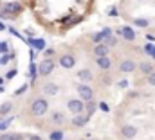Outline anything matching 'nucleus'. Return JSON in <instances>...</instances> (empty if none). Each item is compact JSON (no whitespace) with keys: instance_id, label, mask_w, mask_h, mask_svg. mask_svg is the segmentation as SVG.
<instances>
[{"instance_id":"f257e3e1","label":"nucleus","mask_w":155,"mask_h":140,"mask_svg":"<svg viewBox=\"0 0 155 140\" xmlns=\"http://www.w3.org/2000/svg\"><path fill=\"white\" fill-rule=\"evenodd\" d=\"M47 111H49V103H47V99H35L33 101V104H31V115L33 117H43V115H47Z\"/></svg>"},{"instance_id":"f03ea898","label":"nucleus","mask_w":155,"mask_h":140,"mask_svg":"<svg viewBox=\"0 0 155 140\" xmlns=\"http://www.w3.org/2000/svg\"><path fill=\"white\" fill-rule=\"evenodd\" d=\"M78 95H79L81 101L88 103V101L94 99V90H92L87 83H81V84H78Z\"/></svg>"},{"instance_id":"7ed1b4c3","label":"nucleus","mask_w":155,"mask_h":140,"mask_svg":"<svg viewBox=\"0 0 155 140\" xmlns=\"http://www.w3.org/2000/svg\"><path fill=\"white\" fill-rule=\"evenodd\" d=\"M56 67V63L51 59V58H47V59H43L41 63L38 65V74L41 77H45V75H49V74H52V70Z\"/></svg>"},{"instance_id":"20e7f679","label":"nucleus","mask_w":155,"mask_h":140,"mask_svg":"<svg viewBox=\"0 0 155 140\" xmlns=\"http://www.w3.org/2000/svg\"><path fill=\"white\" fill-rule=\"evenodd\" d=\"M67 110L71 111V113H83V110H85V103L81 101V99H71L69 103H67Z\"/></svg>"},{"instance_id":"39448f33","label":"nucleus","mask_w":155,"mask_h":140,"mask_svg":"<svg viewBox=\"0 0 155 140\" xmlns=\"http://www.w3.org/2000/svg\"><path fill=\"white\" fill-rule=\"evenodd\" d=\"M74 65H76V58H74L72 54H63V56L60 58V67H61V68L71 70Z\"/></svg>"},{"instance_id":"423d86ee","label":"nucleus","mask_w":155,"mask_h":140,"mask_svg":"<svg viewBox=\"0 0 155 140\" xmlns=\"http://www.w3.org/2000/svg\"><path fill=\"white\" fill-rule=\"evenodd\" d=\"M121 135H123V138H126V140L135 138V135H137V128L132 126V124H124V126L121 128Z\"/></svg>"},{"instance_id":"0eeeda50","label":"nucleus","mask_w":155,"mask_h":140,"mask_svg":"<svg viewBox=\"0 0 155 140\" xmlns=\"http://www.w3.org/2000/svg\"><path fill=\"white\" fill-rule=\"evenodd\" d=\"M117 33L121 34V38H124L126 41H134V40H135V31H134L132 27H128V25L121 27V29H119Z\"/></svg>"},{"instance_id":"6e6552de","label":"nucleus","mask_w":155,"mask_h":140,"mask_svg":"<svg viewBox=\"0 0 155 140\" xmlns=\"http://www.w3.org/2000/svg\"><path fill=\"white\" fill-rule=\"evenodd\" d=\"M20 11H22V4H18V2H7L4 5V13H7V14H16Z\"/></svg>"},{"instance_id":"1a4fd4ad","label":"nucleus","mask_w":155,"mask_h":140,"mask_svg":"<svg viewBox=\"0 0 155 140\" xmlns=\"http://www.w3.org/2000/svg\"><path fill=\"white\" fill-rule=\"evenodd\" d=\"M27 43L31 47H35L38 52H43L45 50V40L43 38H27Z\"/></svg>"},{"instance_id":"9d476101","label":"nucleus","mask_w":155,"mask_h":140,"mask_svg":"<svg viewBox=\"0 0 155 140\" xmlns=\"http://www.w3.org/2000/svg\"><path fill=\"white\" fill-rule=\"evenodd\" d=\"M135 63L132 61V59H124V61H121V65H119V70L123 72V74H132L134 70H135Z\"/></svg>"},{"instance_id":"9b49d317","label":"nucleus","mask_w":155,"mask_h":140,"mask_svg":"<svg viewBox=\"0 0 155 140\" xmlns=\"http://www.w3.org/2000/svg\"><path fill=\"white\" fill-rule=\"evenodd\" d=\"M88 119H90V115L78 113V115H74V119H72V126H76V128H83V126L88 122Z\"/></svg>"},{"instance_id":"f8f14e48","label":"nucleus","mask_w":155,"mask_h":140,"mask_svg":"<svg viewBox=\"0 0 155 140\" xmlns=\"http://www.w3.org/2000/svg\"><path fill=\"white\" fill-rule=\"evenodd\" d=\"M96 65H97L101 70H108L110 67H112V61H110L108 56H99V58H96Z\"/></svg>"},{"instance_id":"ddd939ff","label":"nucleus","mask_w":155,"mask_h":140,"mask_svg":"<svg viewBox=\"0 0 155 140\" xmlns=\"http://www.w3.org/2000/svg\"><path fill=\"white\" fill-rule=\"evenodd\" d=\"M60 92V86L56 83H45L43 84V94L45 95H56Z\"/></svg>"},{"instance_id":"4468645a","label":"nucleus","mask_w":155,"mask_h":140,"mask_svg":"<svg viewBox=\"0 0 155 140\" xmlns=\"http://www.w3.org/2000/svg\"><path fill=\"white\" fill-rule=\"evenodd\" d=\"M92 52H94L96 58H99V56H107V54H108V47H107L105 43H96Z\"/></svg>"},{"instance_id":"2eb2a0df","label":"nucleus","mask_w":155,"mask_h":140,"mask_svg":"<svg viewBox=\"0 0 155 140\" xmlns=\"http://www.w3.org/2000/svg\"><path fill=\"white\" fill-rule=\"evenodd\" d=\"M78 79L83 81V83H90V81H92V72L88 68H81L78 72Z\"/></svg>"},{"instance_id":"dca6fc26","label":"nucleus","mask_w":155,"mask_h":140,"mask_svg":"<svg viewBox=\"0 0 155 140\" xmlns=\"http://www.w3.org/2000/svg\"><path fill=\"white\" fill-rule=\"evenodd\" d=\"M51 122L52 124H63L65 122V115L61 111H52L51 113Z\"/></svg>"},{"instance_id":"f3484780","label":"nucleus","mask_w":155,"mask_h":140,"mask_svg":"<svg viewBox=\"0 0 155 140\" xmlns=\"http://www.w3.org/2000/svg\"><path fill=\"white\" fill-rule=\"evenodd\" d=\"M25 137L22 135V133H4L0 140H24Z\"/></svg>"},{"instance_id":"a211bd4d","label":"nucleus","mask_w":155,"mask_h":140,"mask_svg":"<svg viewBox=\"0 0 155 140\" xmlns=\"http://www.w3.org/2000/svg\"><path fill=\"white\" fill-rule=\"evenodd\" d=\"M139 70H141L143 74H146V75H148L150 72H153V65H152V63H148V61H143V63L139 65Z\"/></svg>"},{"instance_id":"6ab92c4d","label":"nucleus","mask_w":155,"mask_h":140,"mask_svg":"<svg viewBox=\"0 0 155 140\" xmlns=\"http://www.w3.org/2000/svg\"><path fill=\"white\" fill-rule=\"evenodd\" d=\"M13 110V103H4V104H0V117H4V115H7L9 111Z\"/></svg>"},{"instance_id":"aec40b11","label":"nucleus","mask_w":155,"mask_h":140,"mask_svg":"<svg viewBox=\"0 0 155 140\" xmlns=\"http://www.w3.org/2000/svg\"><path fill=\"white\" fill-rule=\"evenodd\" d=\"M105 38H107L105 31H99V33H94V34H92V41H94V43H103Z\"/></svg>"},{"instance_id":"412c9836","label":"nucleus","mask_w":155,"mask_h":140,"mask_svg":"<svg viewBox=\"0 0 155 140\" xmlns=\"http://www.w3.org/2000/svg\"><path fill=\"white\" fill-rule=\"evenodd\" d=\"M134 24H135L137 27L144 29V27H148V25H150V20H148V18H135V20H134Z\"/></svg>"},{"instance_id":"4be33fe9","label":"nucleus","mask_w":155,"mask_h":140,"mask_svg":"<svg viewBox=\"0 0 155 140\" xmlns=\"http://www.w3.org/2000/svg\"><path fill=\"white\" fill-rule=\"evenodd\" d=\"M13 120H15V117H7V119L0 120V131L7 129V128H9V124H13Z\"/></svg>"},{"instance_id":"5701e85b","label":"nucleus","mask_w":155,"mask_h":140,"mask_svg":"<svg viewBox=\"0 0 155 140\" xmlns=\"http://www.w3.org/2000/svg\"><path fill=\"white\" fill-rule=\"evenodd\" d=\"M63 131L61 129H56V131H52L51 135H49V140H63Z\"/></svg>"},{"instance_id":"b1692460","label":"nucleus","mask_w":155,"mask_h":140,"mask_svg":"<svg viewBox=\"0 0 155 140\" xmlns=\"http://www.w3.org/2000/svg\"><path fill=\"white\" fill-rule=\"evenodd\" d=\"M103 43H105L108 49H110V47H116V45H117V38L112 34V36H108V38H105V41H103Z\"/></svg>"},{"instance_id":"393cba45","label":"nucleus","mask_w":155,"mask_h":140,"mask_svg":"<svg viewBox=\"0 0 155 140\" xmlns=\"http://www.w3.org/2000/svg\"><path fill=\"white\" fill-rule=\"evenodd\" d=\"M36 74H38V65H35V63H31V65H29V77H31V81H35V77H36Z\"/></svg>"},{"instance_id":"a878e982","label":"nucleus","mask_w":155,"mask_h":140,"mask_svg":"<svg viewBox=\"0 0 155 140\" xmlns=\"http://www.w3.org/2000/svg\"><path fill=\"white\" fill-rule=\"evenodd\" d=\"M96 108H97V106H96V103H94V101H88V103H87V106H85L87 115H92V113L96 111Z\"/></svg>"},{"instance_id":"bb28decb","label":"nucleus","mask_w":155,"mask_h":140,"mask_svg":"<svg viewBox=\"0 0 155 140\" xmlns=\"http://www.w3.org/2000/svg\"><path fill=\"white\" fill-rule=\"evenodd\" d=\"M27 88H29V84H27V83H25V84H22V86H20V88L15 92V95H22L24 92H27Z\"/></svg>"},{"instance_id":"cd10ccee","label":"nucleus","mask_w":155,"mask_h":140,"mask_svg":"<svg viewBox=\"0 0 155 140\" xmlns=\"http://www.w3.org/2000/svg\"><path fill=\"white\" fill-rule=\"evenodd\" d=\"M16 74H18V70H16V68H11L7 74H5V79H13V77H16Z\"/></svg>"},{"instance_id":"c85d7f7f","label":"nucleus","mask_w":155,"mask_h":140,"mask_svg":"<svg viewBox=\"0 0 155 140\" xmlns=\"http://www.w3.org/2000/svg\"><path fill=\"white\" fill-rule=\"evenodd\" d=\"M148 84H150V86H155V70L148 74Z\"/></svg>"},{"instance_id":"c756f323","label":"nucleus","mask_w":155,"mask_h":140,"mask_svg":"<svg viewBox=\"0 0 155 140\" xmlns=\"http://www.w3.org/2000/svg\"><path fill=\"white\" fill-rule=\"evenodd\" d=\"M5 52H9V47L5 41H0V54H5Z\"/></svg>"},{"instance_id":"7c9ffc66","label":"nucleus","mask_w":155,"mask_h":140,"mask_svg":"<svg viewBox=\"0 0 155 140\" xmlns=\"http://www.w3.org/2000/svg\"><path fill=\"white\" fill-rule=\"evenodd\" d=\"M144 52H146V54H153V52H155V47L152 45V43H148V45L144 47Z\"/></svg>"},{"instance_id":"2f4dec72","label":"nucleus","mask_w":155,"mask_h":140,"mask_svg":"<svg viewBox=\"0 0 155 140\" xmlns=\"http://www.w3.org/2000/svg\"><path fill=\"white\" fill-rule=\"evenodd\" d=\"M99 110H101V111H105V113H108V111H110V108H108L107 103H99Z\"/></svg>"},{"instance_id":"473e14b6","label":"nucleus","mask_w":155,"mask_h":140,"mask_svg":"<svg viewBox=\"0 0 155 140\" xmlns=\"http://www.w3.org/2000/svg\"><path fill=\"white\" fill-rule=\"evenodd\" d=\"M9 59H11V56H9V54H7V56H2V58H0V65H7V63H9Z\"/></svg>"},{"instance_id":"72a5a7b5","label":"nucleus","mask_w":155,"mask_h":140,"mask_svg":"<svg viewBox=\"0 0 155 140\" xmlns=\"http://www.w3.org/2000/svg\"><path fill=\"white\" fill-rule=\"evenodd\" d=\"M43 54H45L47 58H51V56L54 54V49H47V47H45V50H43Z\"/></svg>"},{"instance_id":"f704fd0d","label":"nucleus","mask_w":155,"mask_h":140,"mask_svg":"<svg viewBox=\"0 0 155 140\" xmlns=\"http://www.w3.org/2000/svg\"><path fill=\"white\" fill-rule=\"evenodd\" d=\"M108 14H110V16H117V14H119V13H117V7H110Z\"/></svg>"},{"instance_id":"c9c22d12","label":"nucleus","mask_w":155,"mask_h":140,"mask_svg":"<svg viewBox=\"0 0 155 140\" xmlns=\"http://www.w3.org/2000/svg\"><path fill=\"white\" fill-rule=\"evenodd\" d=\"M126 86H128V81H126V79L119 81V88H126Z\"/></svg>"},{"instance_id":"e433bc0d","label":"nucleus","mask_w":155,"mask_h":140,"mask_svg":"<svg viewBox=\"0 0 155 140\" xmlns=\"http://www.w3.org/2000/svg\"><path fill=\"white\" fill-rule=\"evenodd\" d=\"M146 40H148L150 43H153V41H155V36L153 34H146Z\"/></svg>"},{"instance_id":"4c0bfd02","label":"nucleus","mask_w":155,"mask_h":140,"mask_svg":"<svg viewBox=\"0 0 155 140\" xmlns=\"http://www.w3.org/2000/svg\"><path fill=\"white\" fill-rule=\"evenodd\" d=\"M29 140H43V138L38 137V135H29Z\"/></svg>"},{"instance_id":"58836bf2","label":"nucleus","mask_w":155,"mask_h":140,"mask_svg":"<svg viewBox=\"0 0 155 140\" xmlns=\"http://www.w3.org/2000/svg\"><path fill=\"white\" fill-rule=\"evenodd\" d=\"M103 83H105V84H110L112 81H110V77H105V79H103Z\"/></svg>"},{"instance_id":"ea45409f","label":"nucleus","mask_w":155,"mask_h":140,"mask_svg":"<svg viewBox=\"0 0 155 140\" xmlns=\"http://www.w3.org/2000/svg\"><path fill=\"white\" fill-rule=\"evenodd\" d=\"M5 29H7V27H5V24H2V22H0V31H5Z\"/></svg>"},{"instance_id":"a19ab883","label":"nucleus","mask_w":155,"mask_h":140,"mask_svg":"<svg viewBox=\"0 0 155 140\" xmlns=\"http://www.w3.org/2000/svg\"><path fill=\"white\" fill-rule=\"evenodd\" d=\"M4 81H5V79H4V77H0V84H4Z\"/></svg>"},{"instance_id":"79ce46f5","label":"nucleus","mask_w":155,"mask_h":140,"mask_svg":"<svg viewBox=\"0 0 155 140\" xmlns=\"http://www.w3.org/2000/svg\"><path fill=\"white\" fill-rule=\"evenodd\" d=\"M2 92H4V86H2V84H0V94H2Z\"/></svg>"},{"instance_id":"37998d69","label":"nucleus","mask_w":155,"mask_h":140,"mask_svg":"<svg viewBox=\"0 0 155 140\" xmlns=\"http://www.w3.org/2000/svg\"><path fill=\"white\" fill-rule=\"evenodd\" d=\"M2 14H4V11H0V16H2Z\"/></svg>"},{"instance_id":"c03bdc74","label":"nucleus","mask_w":155,"mask_h":140,"mask_svg":"<svg viewBox=\"0 0 155 140\" xmlns=\"http://www.w3.org/2000/svg\"><path fill=\"white\" fill-rule=\"evenodd\" d=\"M90 140H96V138H90Z\"/></svg>"}]
</instances>
